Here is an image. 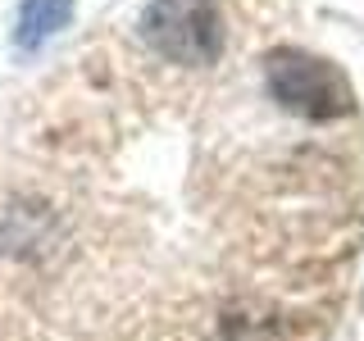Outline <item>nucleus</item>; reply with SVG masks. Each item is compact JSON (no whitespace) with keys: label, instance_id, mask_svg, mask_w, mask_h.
<instances>
[{"label":"nucleus","instance_id":"nucleus-2","mask_svg":"<svg viewBox=\"0 0 364 341\" xmlns=\"http://www.w3.org/2000/svg\"><path fill=\"white\" fill-rule=\"evenodd\" d=\"M141 37L173 64H214L228 28L214 0H151L141 9Z\"/></svg>","mask_w":364,"mask_h":341},{"label":"nucleus","instance_id":"nucleus-3","mask_svg":"<svg viewBox=\"0 0 364 341\" xmlns=\"http://www.w3.org/2000/svg\"><path fill=\"white\" fill-rule=\"evenodd\" d=\"M60 28H68V5L64 0H23L14 41L23 50H32V45H41L46 37H55Z\"/></svg>","mask_w":364,"mask_h":341},{"label":"nucleus","instance_id":"nucleus-4","mask_svg":"<svg viewBox=\"0 0 364 341\" xmlns=\"http://www.w3.org/2000/svg\"><path fill=\"white\" fill-rule=\"evenodd\" d=\"M223 341H287L282 323L264 310H228L223 314Z\"/></svg>","mask_w":364,"mask_h":341},{"label":"nucleus","instance_id":"nucleus-1","mask_svg":"<svg viewBox=\"0 0 364 341\" xmlns=\"http://www.w3.org/2000/svg\"><path fill=\"white\" fill-rule=\"evenodd\" d=\"M264 82L269 96L282 109L301 114L310 123H333L355 114V87L341 73L333 60L310 50H296V45H278L264 55Z\"/></svg>","mask_w":364,"mask_h":341}]
</instances>
